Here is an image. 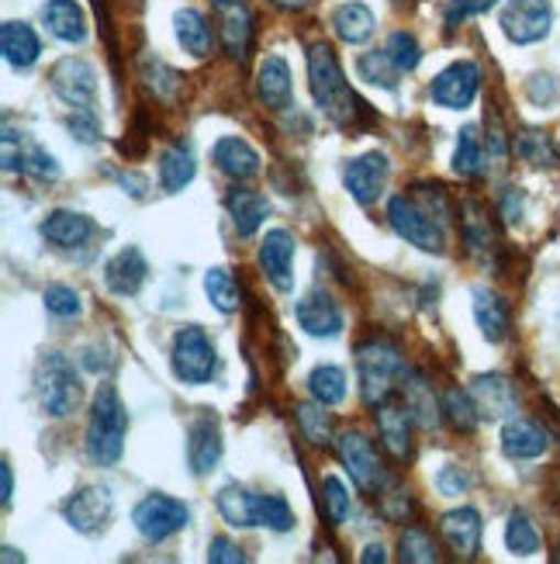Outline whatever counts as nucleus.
Here are the masks:
<instances>
[{
    "instance_id": "obj_1",
    "label": "nucleus",
    "mask_w": 560,
    "mask_h": 564,
    "mask_svg": "<svg viewBox=\"0 0 560 564\" xmlns=\"http://www.w3.org/2000/svg\"><path fill=\"white\" fill-rule=\"evenodd\" d=\"M308 80H311V97L319 111L339 129H356L363 118H371L367 105L353 94V87L343 77V66H339L332 45L315 42L308 45Z\"/></svg>"
},
{
    "instance_id": "obj_2",
    "label": "nucleus",
    "mask_w": 560,
    "mask_h": 564,
    "mask_svg": "<svg viewBox=\"0 0 560 564\" xmlns=\"http://www.w3.org/2000/svg\"><path fill=\"white\" fill-rule=\"evenodd\" d=\"M125 436H129V409L121 402L114 384H101L90 402L84 451L97 468H114L121 454H125Z\"/></svg>"
},
{
    "instance_id": "obj_3",
    "label": "nucleus",
    "mask_w": 560,
    "mask_h": 564,
    "mask_svg": "<svg viewBox=\"0 0 560 564\" xmlns=\"http://www.w3.org/2000/svg\"><path fill=\"white\" fill-rule=\"evenodd\" d=\"M356 375H360V391L367 405H384L395 399V391L405 384V357L395 339L374 336L356 347Z\"/></svg>"
},
{
    "instance_id": "obj_4",
    "label": "nucleus",
    "mask_w": 560,
    "mask_h": 564,
    "mask_svg": "<svg viewBox=\"0 0 560 564\" xmlns=\"http://www.w3.org/2000/svg\"><path fill=\"white\" fill-rule=\"evenodd\" d=\"M35 395L45 415L53 420H66L69 412H77L80 405V378L73 371V364L59 354V350H48L39 357L35 364Z\"/></svg>"
},
{
    "instance_id": "obj_5",
    "label": "nucleus",
    "mask_w": 560,
    "mask_h": 564,
    "mask_svg": "<svg viewBox=\"0 0 560 564\" xmlns=\"http://www.w3.org/2000/svg\"><path fill=\"white\" fill-rule=\"evenodd\" d=\"M169 364L184 384H208L218 371V350L201 326H180L169 347Z\"/></svg>"
},
{
    "instance_id": "obj_6",
    "label": "nucleus",
    "mask_w": 560,
    "mask_h": 564,
    "mask_svg": "<svg viewBox=\"0 0 560 564\" xmlns=\"http://www.w3.org/2000/svg\"><path fill=\"white\" fill-rule=\"evenodd\" d=\"M387 223H392V229L411 242L416 250L422 253H443L447 250V232L443 226L436 223V218L411 198V194H398V198L387 202Z\"/></svg>"
},
{
    "instance_id": "obj_7",
    "label": "nucleus",
    "mask_w": 560,
    "mask_h": 564,
    "mask_svg": "<svg viewBox=\"0 0 560 564\" xmlns=\"http://www.w3.org/2000/svg\"><path fill=\"white\" fill-rule=\"evenodd\" d=\"M336 454H339V460H343L347 475L353 478V485L360 488V492L381 496L387 488V481H392V478H387L381 454L374 451V444L363 433H343V436H339L336 440Z\"/></svg>"
},
{
    "instance_id": "obj_8",
    "label": "nucleus",
    "mask_w": 560,
    "mask_h": 564,
    "mask_svg": "<svg viewBox=\"0 0 560 564\" xmlns=\"http://www.w3.org/2000/svg\"><path fill=\"white\" fill-rule=\"evenodd\" d=\"M187 520H190V509L180 499L163 496V492L145 496L132 509V523L142 541H150V544H163L169 536H177L187 527Z\"/></svg>"
},
{
    "instance_id": "obj_9",
    "label": "nucleus",
    "mask_w": 560,
    "mask_h": 564,
    "mask_svg": "<svg viewBox=\"0 0 560 564\" xmlns=\"http://www.w3.org/2000/svg\"><path fill=\"white\" fill-rule=\"evenodd\" d=\"M553 4L550 0H508L502 11V32L516 45H532L550 35Z\"/></svg>"
},
{
    "instance_id": "obj_10",
    "label": "nucleus",
    "mask_w": 560,
    "mask_h": 564,
    "mask_svg": "<svg viewBox=\"0 0 560 564\" xmlns=\"http://www.w3.org/2000/svg\"><path fill=\"white\" fill-rule=\"evenodd\" d=\"M111 512H114V499H111V488L105 485L77 488V492L63 502V520L77 533H101L111 523Z\"/></svg>"
},
{
    "instance_id": "obj_11",
    "label": "nucleus",
    "mask_w": 560,
    "mask_h": 564,
    "mask_svg": "<svg viewBox=\"0 0 560 564\" xmlns=\"http://www.w3.org/2000/svg\"><path fill=\"white\" fill-rule=\"evenodd\" d=\"M477 90H481V66L471 59H460V63H450L440 77L432 80L429 97H432V105H440L447 111H464L471 108Z\"/></svg>"
},
{
    "instance_id": "obj_12",
    "label": "nucleus",
    "mask_w": 560,
    "mask_h": 564,
    "mask_svg": "<svg viewBox=\"0 0 560 564\" xmlns=\"http://www.w3.org/2000/svg\"><path fill=\"white\" fill-rule=\"evenodd\" d=\"M48 87H53V94L59 97L63 105L69 108H90L94 97H97V73L90 63L84 59H59L53 66V73H48Z\"/></svg>"
},
{
    "instance_id": "obj_13",
    "label": "nucleus",
    "mask_w": 560,
    "mask_h": 564,
    "mask_svg": "<svg viewBox=\"0 0 560 564\" xmlns=\"http://www.w3.org/2000/svg\"><path fill=\"white\" fill-rule=\"evenodd\" d=\"M218 35L232 59H246L253 45V11L246 0H211Z\"/></svg>"
},
{
    "instance_id": "obj_14",
    "label": "nucleus",
    "mask_w": 560,
    "mask_h": 564,
    "mask_svg": "<svg viewBox=\"0 0 560 564\" xmlns=\"http://www.w3.org/2000/svg\"><path fill=\"white\" fill-rule=\"evenodd\" d=\"M260 271L281 294L295 291V236L287 229H271L260 242Z\"/></svg>"
},
{
    "instance_id": "obj_15",
    "label": "nucleus",
    "mask_w": 560,
    "mask_h": 564,
    "mask_svg": "<svg viewBox=\"0 0 560 564\" xmlns=\"http://www.w3.org/2000/svg\"><path fill=\"white\" fill-rule=\"evenodd\" d=\"M387 174H392V163L384 153H363L347 163L343 184L356 205H374L387 187Z\"/></svg>"
},
{
    "instance_id": "obj_16",
    "label": "nucleus",
    "mask_w": 560,
    "mask_h": 564,
    "mask_svg": "<svg viewBox=\"0 0 560 564\" xmlns=\"http://www.w3.org/2000/svg\"><path fill=\"white\" fill-rule=\"evenodd\" d=\"M187 460H190V471L198 478L211 475L218 468V460H222V430H218V420L211 412H201L198 420L190 423Z\"/></svg>"
},
{
    "instance_id": "obj_17",
    "label": "nucleus",
    "mask_w": 560,
    "mask_h": 564,
    "mask_svg": "<svg viewBox=\"0 0 560 564\" xmlns=\"http://www.w3.org/2000/svg\"><path fill=\"white\" fill-rule=\"evenodd\" d=\"M460 236H464L468 253L484 260V263L498 253V232L492 223V212L474 198H468L464 205H460Z\"/></svg>"
},
{
    "instance_id": "obj_18",
    "label": "nucleus",
    "mask_w": 560,
    "mask_h": 564,
    "mask_svg": "<svg viewBox=\"0 0 560 564\" xmlns=\"http://www.w3.org/2000/svg\"><path fill=\"white\" fill-rule=\"evenodd\" d=\"M298 315V326L308 333V336H319V339H332L343 333V312H339V305L332 302L329 291H308L305 299L298 302L295 308Z\"/></svg>"
},
{
    "instance_id": "obj_19",
    "label": "nucleus",
    "mask_w": 560,
    "mask_h": 564,
    "mask_svg": "<svg viewBox=\"0 0 560 564\" xmlns=\"http://www.w3.org/2000/svg\"><path fill=\"white\" fill-rule=\"evenodd\" d=\"M547 447H550V433L537 420L513 415V420L502 426V451H505V457H513V460H537V457L547 454Z\"/></svg>"
},
{
    "instance_id": "obj_20",
    "label": "nucleus",
    "mask_w": 560,
    "mask_h": 564,
    "mask_svg": "<svg viewBox=\"0 0 560 564\" xmlns=\"http://www.w3.org/2000/svg\"><path fill=\"white\" fill-rule=\"evenodd\" d=\"M211 163H215L218 174H226L235 184L239 181H253L260 174V153L253 150L246 139H239V135L218 139L215 150H211Z\"/></svg>"
},
{
    "instance_id": "obj_21",
    "label": "nucleus",
    "mask_w": 560,
    "mask_h": 564,
    "mask_svg": "<svg viewBox=\"0 0 560 564\" xmlns=\"http://www.w3.org/2000/svg\"><path fill=\"white\" fill-rule=\"evenodd\" d=\"M471 395L481 420H505L516 412V384L502 375H477L471 381Z\"/></svg>"
},
{
    "instance_id": "obj_22",
    "label": "nucleus",
    "mask_w": 560,
    "mask_h": 564,
    "mask_svg": "<svg viewBox=\"0 0 560 564\" xmlns=\"http://www.w3.org/2000/svg\"><path fill=\"white\" fill-rule=\"evenodd\" d=\"M145 278H150V263H145L139 247H125L121 253H114L105 267V284L111 294H121V299H132V294L142 291Z\"/></svg>"
},
{
    "instance_id": "obj_23",
    "label": "nucleus",
    "mask_w": 560,
    "mask_h": 564,
    "mask_svg": "<svg viewBox=\"0 0 560 564\" xmlns=\"http://www.w3.org/2000/svg\"><path fill=\"white\" fill-rule=\"evenodd\" d=\"M39 232H42L45 242H53L56 250H77L97 229H94V223L87 215L69 212V208H56V212L45 215V223L39 226Z\"/></svg>"
},
{
    "instance_id": "obj_24",
    "label": "nucleus",
    "mask_w": 560,
    "mask_h": 564,
    "mask_svg": "<svg viewBox=\"0 0 560 564\" xmlns=\"http://www.w3.org/2000/svg\"><path fill=\"white\" fill-rule=\"evenodd\" d=\"M440 533L457 557H477V551H481V512L471 506L450 509L440 523Z\"/></svg>"
},
{
    "instance_id": "obj_25",
    "label": "nucleus",
    "mask_w": 560,
    "mask_h": 564,
    "mask_svg": "<svg viewBox=\"0 0 560 564\" xmlns=\"http://www.w3.org/2000/svg\"><path fill=\"white\" fill-rule=\"evenodd\" d=\"M374 415H377V433H381L384 451L392 457H398V460H411L416 444H411V415H408V409L384 402V405H377Z\"/></svg>"
},
{
    "instance_id": "obj_26",
    "label": "nucleus",
    "mask_w": 560,
    "mask_h": 564,
    "mask_svg": "<svg viewBox=\"0 0 560 564\" xmlns=\"http://www.w3.org/2000/svg\"><path fill=\"white\" fill-rule=\"evenodd\" d=\"M256 94L271 111H287L295 87H290V66L284 56H266L256 69Z\"/></svg>"
},
{
    "instance_id": "obj_27",
    "label": "nucleus",
    "mask_w": 560,
    "mask_h": 564,
    "mask_svg": "<svg viewBox=\"0 0 560 564\" xmlns=\"http://www.w3.org/2000/svg\"><path fill=\"white\" fill-rule=\"evenodd\" d=\"M226 208H229V218H232L235 232L242 239H250L263 226L266 212H271V202H266L260 191H250V187H239L235 184L229 191V198H226Z\"/></svg>"
},
{
    "instance_id": "obj_28",
    "label": "nucleus",
    "mask_w": 560,
    "mask_h": 564,
    "mask_svg": "<svg viewBox=\"0 0 560 564\" xmlns=\"http://www.w3.org/2000/svg\"><path fill=\"white\" fill-rule=\"evenodd\" d=\"M42 21H45L48 35L59 42H69V45L84 42V35H87V21H84V11L77 0H48L42 8Z\"/></svg>"
},
{
    "instance_id": "obj_29",
    "label": "nucleus",
    "mask_w": 560,
    "mask_h": 564,
    "mask_svg": "<svg viewBox=\"0 0 560 564\" xmlns=\"http://www.w3.org/2000/svg\"><path fill=\"white\" fill-rule=\"evenodd\" d=\"M194 170H198V163H194L190 142L187 139H177L174 145H166V150L160 153V187L166 194L184 191L194 181Z\"/></svg>"
},
{
    "instance_id": "obj_30",
    "label": "nucleus",
    "mask_w": 560,
    "mask_h": 564,
    "mask_svg": "<svg viewBox=\"0 0 560 564\" xmlns=\"http://www.w3.org/2000/svg\"><path fill=\"white\" fill-rule=\"evenodd\" d=\"M0 48H4V59L14 66V69H29L39 63V35L32 32V24L24 21H4V29H0Z\"/></svg>"
},
{
    "instance_id": "obj_31",
    "label": "nucleus",
    "mask_w": 560,
    "mask_h": 564,
    "mask_svg": "<svg viewBox=\"0 0 560 564\" xmlns=\"http://www.w3.org/2000/svg\"><path fill=\"white\" fill-rule=\"evenodd\" d=\"M402 399H405V409L411 415V423L422 426V430H432L440 423V412H443V402H436L432 388L422 375H405V384H402Z\"/></svg>"
},
{
    "instance_id": "obj_32",
    "label": "nucleus",
    "mask_w": 560,
    "mask_h": 564,
    "mask_svg": "<svg viewBox=\"0 0 560 564\" xmlns=\"http://www.w3.org/2000/svg\"><path fill=\"white\" fill-rule=\"evenodd\" d=\"M329 24L347 45H360V42H367L374 35L377 21H374V11L367 4H360V0H347V4H339L329 14Z\"/></svg>"
},
{
    "instance_id": "obj_33",
    "label": "nucleus",
    "mask_w": 560,
    "mask_h": 564,
    "mask_svg": "<svg viewBox=\"0 0 560 564\" xmlns=\"http://www.w3.org/2000/svg\"><path fill=\"white\" fill-rule=\"evenodd\" d=\"M215 506H218V512H222V520L229 527H235V530L256 527V492H250V488L229 481V485L218 488Z\"/></svg>"
},
{
    "instance_id": "obj_34",
    "label": "nucleus",
    "mask_w": 560,
    "mask_h": 564,
    "mask_svg": "<svg viewBox=\"0 0 560 564\" xmlns=\"http://www.w3.org/2000/svg\"><path fill=\"white\" fill-rule=\"evenodd\" d=\"M474 318L477 329L488 343H502L508 336V308L488 288H474Z\"/></svg>"
},
{
    "instance_id": "obj_35",
    "label": "nucleus",
    "mask_w": 560,
    "mask_h": 564,
    "mask_svg": "<svg viewBox=\"0 0 560 564\" xmlns=\"http://www.w3.org/2000/svg\"><path fill=\"white\" fill-rule=\"evenodd\" d=\"M8 170H18V174L32 177V181H39V184L59 177V163H56V156H53V153H45L39 142H24L21 150H18V160H14V156L8 160Z\"/></svg>"
},
{
    "instance_id": "obj_36",
    "label": "nucleus",
    "mask_w": 560,
    "mask_h": 564,
    "mask_svg": "<svg viewBox=\"0 0 560 564\" xmlns=\"http://www.w3.org/2000/svg\"><path fill=\"white\" fill-rule=\"evenodd\" d=\"M177 39L180 45L187 48L190 56H198L205 59L211 53V29H208V18L201 11H194V8H184L177 11Z\"/></svg>"
},
{
    "instance_id": "obj_37",
    "label": "nucleus",
    "mask_w": 560,
    "mask_h": 564,
    "mask_svg": "<svg viewBox=\"0 0 560 564\" xmlns=\"http://www.w3.org/2000/svg\"><path fill=\"white\" fill-rule=\"evenodd\" d=\"M308 391H311V399L315 402H322V405H339L347 399V375H343V367H336V364H319L315 371L308 375Z\"/></svg>"
},
{
    "instance_id": "obj_38",
    "label": "nucleus",
    "mask_w": 560,
    "mask_h": 564,
    "mask_svg": "<svg viewBox=\"0 0 560 564\" xmlns=\"http://www.w3.org/2000/svg\"><path fill=\"white\" fill-rule=\"evenodd\" d=\"M443 420L450 423L453 433H474L481 423V412L474 405V395L464 388H450L443 395Z\"/></svg>"
},
{
    "instance_id": "obj_39",
    "label": "nucleus",
    "mask_w": 560,
    "mask_h": 564,
    "mask_svg": "<svg viewBox=\"0 0 560 564\" xmlns=\"http://www.w3.org/2000/svg\"><path fill=\"white\" fill-rule=\"evenodd\" d=\"M484 170V145H481V135L474 126L460 129V139H457V153H453V174L464 177V181H474L481 177Z\"/></svg>"
},
{
    "instance_id": "obj_40",
    "label": "nucleus",
    "mask_w": 560,
    "mask_h": 564,
    "mask_svg": "<svg viewBox=\"0 0 560 564\" xmlns=\"http://www.w3.org/2000/svg\"><path fill=\"white\" fill-rule=\"evenodd\" d=\"M513 150L523 163L529 166H553L557 163V150L547 132H537V129H523L516 139H513Z\"/></svg>"
},
{
    "instance_id": "obj_41",
    "label": "nucleus",
    "mask_w": 560,
    "mask_h": 564,
    "mask_svg": "<svg viewBox=\"0 0 560 564\" xmlns=\"http://www.w3.org/2000/svg\"><path fill=\"white\" fill-rule=\"evenodd\" d=\"M295 415H298V430H301V436L308 440V444H332L336 423H332V415L326 412L322 402H315V405H298Z\"/></svg>"
},
{
    "instance_id": "obj_42",
    "label": "nucleus",
    "mask_w": 560,
    "mask_h": 564,
    "mask_svg": "<svg viewBox=\"0 0 560 564\" xmlns=\"http://www.w3.org/2000/svg\"><path fill=\"white\" fill-rule=\"evenodd\" d=\"M505 547L513 551L516 557H529L540 551V533L532 527V520L526 517L523 509H516L513 517H508V527H505Z\"/></svg>"
},
{
    "instance_id": "obj_43",
    "label": "nucleus",
    "mask_w": 560,
    "mask_h": 564,
    "mask_svg": "<svg viewBox=\"0 0 560 564\" xmlns=\"http://www.w3.org/2000/svg\"><path fill=\"white\" fill-rule=\"evenodd\" d=\"M205 294H208V302L226 315H232L239 308V284L226 267H211L205 274Z\"/></svg>"
},
{
    "instance_id": "obj_44",
    "label": "nucleus",
    "mask_w": 560,
    "mask_h": 564,
    "mask_svg": "<svg viewBox=\"0 0 560 564\" xmlns=\"http://www.w3.org/2000/svg\"><path fill=\"white\" fill-rule=\"evenodd\" d=\"M256 527H266L274 533L295 530V509H290L284 496H256Z\"/></svg>"
},
{
    "instance_id": "obj_45",
    "label": "nucleus",
    "mask_w": 560,
    "mask_h": 564,
    "mask_svg": "<svg viewBox=\"0 0 560 564\" xmlns=\"http://www.w3.org/2000/svg\"><path fill=\"white\" fill-rule=\"evenodd\" d=\"M356 69H360V77L363 80H371V84H377V87H384V90H395V84H398V66L392 63V56L384 53V48H374V53H363L360 59H356Z\"/></svg>"
},
{
    "instance_id": "obj_46",
    "label": "nucleus",
    "mask_w": 560,
    "mask_h": 564,
    "mask_svg": "<svg viewBox=\"0 0 560 564\" xmlns=\"http://www.w3.org/2000/svg\"><path fill=\"white\" fill-rule=\"evenodd\" d=\"M398 554L402 561L408 564H432V561H440V554H436V544H432V536L419 527H408L402 533V541H398Z\"/></svg>"
},
{
    "instance_id": "obj_47",
    "label": "nucleus",
    "mask_w": 560,
    "mask_h": 564,
    "mask_svg": "<svg viewBox=\"0 0 560 564\" xmlns=\"http://www.w3.org/2000/svg\"><path fill=\"white\" fill-rule=\"evenodd\" d=\"M384 53L392 56V63L402 73H411V69L419 66V59H422V48H419V42H416V35H411V32H392V35H387Z\"/></svg>"
},
{
    "instance_id": "obj_48",
    "label": "nucleus",
    "mask_w": 560,
    "mask_h": 564,
    "mask_svg": "<svg viewBox=\"0 0 560 564\" xmlns=\"http://www.w3.org/2000/svg\"><path fill=\"white\" fill-rule=\"evenodd\" d=\"M142 80H145V87H150L160 101H169V97L177 94V87H180V77L174 69H169L166 63H160V59H142Z\"/></svg>"
},
{
    "instance_id": "obj_49",
    "label": "nucleus",
    "mask_w": 560,
    "mask_h": 564,
    "mask_svg": "<svg viewBox=\"0 0 560 564\" xmlns=\"http://www.w3.org/2000/svg\"><path fill=\"white\" fill-rule=\"evenodd\" d=\"M322 509H326L329 527H343L350 520V492H347L339 478L322 481Z\"/></svg>"
},
{
    "instance_id": "obj_50",
    "label": "nucleus",
    "mask_w": 560,
    "mask_h": 564,
    "mask_svg": "<svg viewBox=\"0 0 560 564\" xmlns=\"http://www.w3.org/2000/svg\"><path fill=\"white\" fill-rule=\"evenodd\" d=\"M42 302H45V312L56 315V318H73L80 315V294L66 288V284H48L42 291Z\"/></svg>"
},
{
    "instance_id": "obj_51",
    "label": "nucleus",
    "mask_w": 560,
    "mask_h": 564,
    "mask_svg": "<svg viewBox=\"0 0 560 564\" xmlns=\"http://www.w3.org/2000/svg\"><path fill=\"white\" fill-rule=\"evenodd\" d=\"M408 194L436 218V223L447 229V223H450V202H447V194H443L440 184H416Z\"/></svg>"
},
{
    "instance_id": "obj_52",
    "label": "nucleus",
    "mask_w": 560,
    "mask_h": 564,
    "mask_svg": "<svg viewBox=\"0 0 560 564\" xmlns=\"http://www.w3.org/2000/svg\"><path fill=\"white\" fill-rule=\"evenodd\" d=\"M66 129L84 145L101 142V121H97V115L90 108H73V115L66 118Z\"/></svg>"
},
{
    "instance_id": "obj_53",
    "label": "nucleus",
    "mask_w": 560,
    "mask_h": 564,
    "mask_svg": "<svg viewBox=\"0 0 560 564\" xmlns=\"http://www.w3.org/2000/svg\"><path fill=\"white\" fill-rule=\"evenodd\" d=\"M436 488H440V496L453 499V496H464L471 488V475L464 468H443L436 475Z\"/></svg>"
},
{
    "instance_id": "obj_54",
    "label": "nucleus",
    "mask_w": 560,
    "mask_h": 564,
    "mask_svg": "<svg viewBox=\"0 0 560 564\" xmlns=\"http://www.w3.org/2000/svg\"><path fill=\"white\" fill-rule=\"evenodd\" d=\"M495 4H498V0H450V8H447V21H450V24H460V21L474 18V14L492 11Z\"/></svg>"
},
{
    "instance_id": "obj_55",
    "label": "nucleus",
    "mask_w": 560,
    "mask_h": 564,
    "mask_svg": "<svg viewBox=\"0 0 560 564\" xmlns=\"http://www.w3.org/2000/svg\"><path fill=\"white\" fill-rule=\"evenodd\" d=\"M208 561L211 564H242L246 554H242V547L232 544L229 536H215V541L208 544Z\"/></svg>"
},
{
    "instance_id": "obj_56",
    "label": "nucleus",
    "mask_w": 560,
    "mask_h": 564,
    "mask_svg": "<svg viewBox=\"0 0 560 564\" xmlns=\"http://www.w3.org/2000/svg\"><path fill=\"white\" fill-rule=\"evenodd\" d=\"M498 212H502V218H505L508 226H516L519 218H523V191H519V187H508V191L502 194Z\"/></svg>"
},
{
    "instance_id": "obj_57",
    "label": "nucleus",
    "mask_w": 560,
    "mask_h": 564,
    "mask_svg": "<svg viewBox=\"0 0 560 564\" xmlns=\"http://www.w3.org/2000/svg\"><path fill=\"white\" fill-rule=\"evenodd\" d=\"M114 181L125 187V194H132V198H145V191H150V181H145L142 174H135V170H129V174H118Z\"/></svg>"
},
{
    "instance_id": "obj_58",
    "label": "nucleus",
    "mask_w": 560,
    "mask_h": 564,
    "mask_svg": "<svg viewBox=\"0 0 560 564\" xmlns=\"http://www.w3.org/2000/svg\"><path fill=\"white\" fill-rule=\"evenodd\" d=\"M0 475H4V509L11 506L14 499V475H11V464L4 460V468H0Z\"/></svg>"
},
{
    "instance_id": "obj_59",
    "label": "nucleus",
    "mask_w": 560,
    "mask_h": 564,
    "mask_svg": "<svg viewBox=\"0 0 560 564\" xmlns=\"http://www.w3.org/2000/svg\"><path fill=\"white\" fill-rule=\"evenodd\" d=\"M360 561H363V564H374V561L381 564V561H387V554H384V547H381V544H371L367 551L360 554Z\"/></svg>"
},
{
    "instance_id": "obj_60",
    "label": "nucleus",
    "mask_w": 560,
    "mask_h": 564,
    "mask_svg": "<svg viewBox=\"0 0 560 564\" xmlns=\"http://www.w3.org/2000/svg\"><path fill=\"white\" fill-rule=\"evenodd\" d=\"M277 8H284V11H305L311 0H274Z\"/></svg>"
},
{
    "instance_id": "obj_61",
    "label": "nucleus",
    "mask_w": 560,
    "mask_h": 564,
    "mask_svg": "<svg viewBox=\"0 0 560 564\" xmlns=\"http://www.w3.org/2000/svg\"><path fill=\"white\" fill-rule=\"evenodd\" d=\"M4 561L11 564V561H21V554H14V547H4Z\"/></svg>"
}]
</instances>
